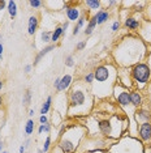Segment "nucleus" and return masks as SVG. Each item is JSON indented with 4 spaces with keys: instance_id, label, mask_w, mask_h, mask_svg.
Here are the masks:
<instances>
[{
    "instance_id": "obj_43",
    "label": "nucleus",
    "mask_w": 151,
    "mask_h": 153,
    "mask_svg": "<svg viewBox=\"0 0 151 153\" xmlns=\"http://www.w3.org/2000/svg\"><path fill=\"white\" fill-rule=\"evenodd\" d=\"M33 115H34V110L30 109V110H29V117H33Z\"/></svg>"
},
{
    "instance_id": "obj_45",
    "label": "nucleus",
    "mask_w": 151,
    "mask_h": 153,
    "mask_svg": "<svg viewBox=\"0 0 151 153\" xmlns=\"http://www.w3.org/2000/svg\"><path fill=\"white\" fill-rule=\"evenodd\" d=\"M1 149H3V143L0 141V153H1Z\"/></svg>"
},
{
    "instance_id": "obj_46",
    "label": "nucleus",
    "mask_w": 151,
    "mask_h": 153,
    "mask_svg": "<svg viewBox=\"0 0 151 153\" xmlns=\"http://www.w3.org/2000/svg\"><path fill=\"white\" fill-rule=\"evenodd\" d=\"M1 105H3V97L0 96V106H1Z\"/></svg>"
},
{
    "instance_id": "obj_48",
    "label": "nucleus",
    "mask_w": 151,
    "mask_h": 153,
    "mask_svg": "<svg viewBox=\"0 0 151 153\" xmlns=\"http://www.w3.org/2000/svg\"><path fill=\"white\" fill-rule=\"evenodd\" d=\"M3 153H9L8 151H3Z\"/></svg>"
},
{
    "instance_id": "obj_25",
    "label": "nucleus",
    "mask_w": 151,
    "mask_h": 153,
    "mask_svg": "<svg viewBox=\"0 0 151 153\" xmlns=\"http://www.w3.org/2000/svg\"><path fill=\"white\" fill-rule=\"evenodd\" d=\"M84 82H85L86 85L91 86V85H92V82H94V72H89V74L85 75V77H84Z\"/></svg>"
},
{
    "instance_id": "obj_11",
    "label": "nucleus",
    "mask_w": 151,
    "mask_h": 153,
    "mask_svg": "<svg viewBox=\"0 0 151 153\" xmlns=\"http://www.w3.org/2000/svg\"><path fill=\"white\" fill-rule=\"evenodd\" d=\"M130 103H132V106L134 107V109L142 107L143 98H142V96H141V93L138 90H132V92H130Z\"/></svg>"
},
{
    "instance_id": "obj_1",
    "label": "nucleus",
    "mask_w": 151,
    "mask_h": 153,
    "mask_svg": "<svg viewBox=\"0 0 151 153\" xmlns=\"http://www.w3.org/2000/svg\"><path fill=\"white\" fill-rule=\"evenodd\" d=\"M113 56L121 68H130L147 58L146 43L139 37L128 36L115 47Z\"/></svg>"
},
{
    "instance_id": "obj_22",
    "label": "nucleus",
    "mask_w": 151,
    "mask_h": 153,
    "mask_svg": "<svg viewBox=\"0 0 151 153\" xmlns=\"http://www.w3.org/2000/svg\"><path fill=\"white\" fill-rule=\"evenodd\" d=\"M34 130H35V126H34V120L33 119H29L26 122V124H25V134H26V136H29V135H32Z\"/></svg>"
},
{
    "instance_id": "obj_24",
    "label": "nucleus",
    "mask_w": 151,
    "mask_h": 153,
    "mask_svg": "<svg viewBox=\"0 0 151 153\" xmlns=\"http://www.w3.org/2000/svg\"><path fill=\"white\" fill-rule=\"evenodd\" d=\"M51 37H52V32H50V30H43L42 34H40L42 42H44V43L51 42Z\"/></svg>"
},
{
    "instance_id": "obj_28",
    "label": "nucleus",
    "mask_w": 151,
    "mask_h": 153,
    "mask_svg": "<svg viewBox=\"0 0 151 153\" xmlns=\"http://www.w3.org/2000/svg\"><path fill=\"white\" fill-rule=\"evenodd\" d=\"M44 4L43 1H39V0H32V1H29V5L32 7V8H39V7H42Z\"/></svg>"
},
{
    "instance_id": "obj_10",
    "label": "nucleus",
    "mask_w": 151,
    "mask_h": 153,
    "mask_svg": "<svg viewBox=\"0 0 151 153\" xmlns=\"http://www.w3.org/2000/svg\"><path fill=\"white\" fill-rule=\"evenodd\" d=\"M134 119L137 122H139V124L146 123V122H151V113L149 110L143 109V107H139L134 113Z\"/></svg>"
},
{
    "instance_id": "obj_19",
    "label": "nucleus",
    "mask_w": 151,
    "mask_h": 153,
    "mask_svg": "<svg viewBox=\"0 0 151 153\" xmlns=\"http://www.w3.org/2000/svg\"><path fill=\"white\" fill-rule=\"evenodd\" d=\"M84 4L89 8V11H97V9H102L100 8L102 3L99 1V0H86Z\"/></svg>"
},
{
    "instance_id": "obj_17",
    "label": "nucleus",
    "mask_w": 151,
    "mask_h": 153,
    "mask_svg": "<svg viewBox=\"0 0 151 153\" xmlns=\"http://www.w3.org/2000/svg\"><path fill=\"white\" fill-rule=\"evenodd\" d=\"M97 19H95V16H92L90 20H89V24H87V26H86V29H85V36H91L92 32H94V29L97 27Z\"/></svg>"
},
{
    "instance_id": "obj_30",
    "label": "nucleus",
    "mask_w": 151,
    "mask_h": 153,
    "mask_svg": "<svg viewBox=\"0 0 151 153\" xmlns=\"http://www.w3.org/2000/svg\"><path fill=\"white\" fill-rule=\"evenodd\" d=\"M86 47V41H82V42L80 43H77V46H76V50H78V51H81V50H84V48Z\"/></svg>"
},
{
    "instance_id": "obj_13",
    "label": "nucleus",
    "mask_w": 151,
    "mask_h": 153,
    "mask_svg": "<svg viewBox=\"0 0 151 153\" xmlns=\"http://www.w3.org/2000/svg\"><path fill=\"white\" fill-rule=\"evenodd\" d=\"M72 84H73V77H72V75H64L60 80V86H59L57 92H65V90H68L70 88Z\"/></svg>"
},
{
    "instance_id": "obj_34",
    "label": "nucleus",
    "mask_w": 151,
    "mask_h": 153,
    "mask_svg": "<svg viewBox=\"0 0 151 153\" xmlns=\"http://www.w3.org/2000/svg\"><path fill=\"white\" fill-rule=\"evenodd\" d=\"M7 4H8V1H4V0H0V13H1V12L5 9Z\"/></svg>"
},
{
    "instance_id": "obj_6",
    "label": "nucleus",
    "mask_w": 151,
    "mask_h": 153,
    "mask_svg": "<svg viewBox=\"0 0 151 153\" xmlns=\"http://www.w3.org/2000/svg\"><path fill=\"white\" fill-rule=\"evenodd\" d=\"M113 93H115V98L119 102V106L121 109H124L125 111H128V109H134L130 103V90L125 86H122L121 84H116L113 88Z\"/></svg>"
},
{
    "instance_id": "obj_7",
    "label": "nucleus",
    "mask_w": 151,
    "mask_h": 153,
    "mask_svg": "<svg viewBox=\"0 0 151 153\" xmlns=\"http://www.w3.org/2000/svg\"><path fill=\"white\" fill-rule=\"evenodd\" d=\"M138 37L145 43H151V21L143 20L138 29Z\"/></svg>"
},
{
    "instance_id": "obj_40",
    "label": "nucleus",
    "mask_w": 151,
    "mask_h": 153,
    "mask_svg": "<svg viewBox=\"0 0 151 153\" xmlns=\"http://www.w3.org/2000/svg\"><path fill=\"white\" fill-rule=\"evenodd\" d=\"M44 132V124H40L39 128H38V134H43Z\"/></svg>"
},
{
    "instance_id": "obj_4",
    "label": "nucleus",
    "mask_w": 151,
    "mask_h": 153,
    "mask_svg": "<svg viewBox=\"0 0 151 153\" xmlns=\"http://www.w3.org/2000/svg\"><path fill=\"white\" fill-rule=\"evenodd\" d=\"M121 118L117 115H113L109 119H102L98 120V130L99 132L106 137H120L122 132L126 128V126H121Z\"/></svg>"
},
{
    "instance_id": "obj_15",
    "label": "nucleus",
    "mask_w": 151,
    "mask_h": 153,
    "mask_svg": "<svg viewBox=\"0 0 151 153\" xmlns=\"http://www.w3.org/2000/svg\"><path fill=\"white\" fill-rule=\"evenodd\" d=\"M124 25L128 27L129 30H133V32H136V30L139 29L141 21H139V20H137L136 17H126L125 21H124Z\"/></svg>"
},
{
    "instance_id": "obj_2",
    "label": "nucleus",
    "mask_w": 151,
    "mask_h": 153,
    "mask_svg": "<svg viewBox=\"0 0 151 153\" xmlns=\"http://www.w3.org/2000/svg\"><path fill=\"white\" fill-rule=\"evenodd\" d=\"M68 102H69V107H68L69 115H87L94 103V96L91 93L90 86L86 85L84 81L73 84L68 93Z\"/></svg>"
},
{
    "instance_id": "obj_36",
    "label": "nucleus",
    "mask_w": 151,
    "mask_h": 153,
    "mask_svg": "<svg viewBox=\"0 0 151 153\" xmlns=\"http://www.w3.org/2000/svg\"><path fill=\"white\" fill-rule=\"evenodd\" d=\"M68 26H69V21H65V22L63 24V25H61V27H63V32H64V36H65V33H67Z\"/></svg>"
},
{
    "instance_id": "obj_26",
    "label": "nucleus",
    "mask_w": 151,
    "mask_h": 153,
    "mask_svg": "<svg viewBox=\"0 0 151 153\" xmlns=\"http://www.w3.org/2000/svg\"><path fill=\"white\" fill-rule=\"evenodd\" d=\"M50 147H51V136H47L46 141H44V144H43V148H42L43 153H47V152H48Z\"/></svg>"
},
{
    "instance_id": "obj_42",
    "label": "nucleus",
    "mask_w": 151,
    "mask_h": 153,
    "mask_svg": "<svg viewBox=\"0 0 151 153\" xmlns=\"http://www.w3.org/2000/svg\"><path fill=\"white\" fill-rule=\"evenodd\" d=\"M25 149H26V148H25V145L22 144L21 147H20V153H25Z\"/></svg>"
},
{
    "instance_id": "obj_33",
    "label": "nucleus",
    "mask_w": 151,
    "mask_h": 153,
    "mask_svg": "<svg viewBox=\"0 0 151 153\" xmlns=\"http://www.w3.org/2000/svg\"><path fill=\"white\" fill-rule=\"evenodd\" d=\"M60 80H61V77H57L56 80H55V82H54V88H55V90H59V86H60Z\"/></svg>"
},
{
    "instance_id": "obj_3",
    "label": "nucleus",
    "mask_w": 151,
    "mask_h": 153,
    "mask_svg": "<svg viewBox=\"0 0 151 153\" xmlns=\"http://www.w3.org/2000/svg\"><path fill=\"white\" fill-rule=\"evenodd\" d=\"M117 81V68L113 64L98 65L94 69V82L97 88L91 89L94 97L108 98L113 93V88Z\"/></svg>"
},
{
    "instance_id": "obj_41",
    "label": "nucleus",
    "mask_w": 151,
    "mask_h": 153,
    "mask_svg": "<svg viewBox=\"0 0 151 153\" xmlns=\"http://www.w3.org/2000/svg\"><path fill=\"white\" fill-rule=\"evenodd\" d=\"M3 51H4V46H3V43L0 42V59L3 56Z\"/></svg>"
},
{
    "instance_id": "obj_12",
    "label": "nucleus",
    "mask_w": 151,
    "mask_h": 153,
    "mask_svg": "<svg viewBox=\"0 0 151 153\" xmlns=\"http://www.w3.org/2000/svg\"><path fill=\"white\" fill-rule=\"evenodd\" d=\"M38 24H39V17L37 15H33L29 17V21H27V33L29 36H34L38 29Z\"/></svg>"
},
{
    "instance_id": "obj_39",
    "label": "nucleus",
    "mask_w": 151,
    "mask_h": 153,
    "mask_svg": "<svg viewBox=\"0 0 151 153\" xmlns=\"http://www.w3.org/2000/svg\"><path fill=\"white\" fill-rule=\"evenodd\" d=\"M80 27H78V26H74V29H73V36H77V34L78 33H80Z\"/></svg>"
},
{
    "instance_id": "obj_47",
    "label": "nucleus",
    "mask_w": 151,
    "mask_h": 153,
    "mask_svg": "<svg viewBox=\"0 0 151 153\" xmlns=\"http://www.w3.org/2000/svg\"><path fill=\"white\" fill-rule=\"evenodd\" d=\"M38 153H43V151H42V149H39V151H38Z\"/></svg>"
},
{
    "instance_id": "obj_18",
    "label": "nucleus",
    "mask_w": 151,
    "mask_h": 153,
    "mask_svg": "<svg viewBox=\"0 0 151 153\" xmlns=\"http://www.w3.org/2000/svg\"><path fill=\"white\" fill-rule=\"evenodd\" d=\"M51 105H52V97L48 96L46 100V102H44L42 105V107H40V115H47L48 111L51 110Z\"/></svg>"
},
{
    "instance_id": "obj_32",
    "label": "nucleus",
    "mask_w": 151,
    "mask_h": 153,
    "mask_svg": "<svg viewBox=\"0 0 151 153\" xmlns=\"http://www.w3.org/2000/svg\"><path fill=\"white\" fill-rule=\"evenodd\" d=\"M39 122H40V124H46V123H48V118H47V115H40Z\"/></svg>"
},
{
    "instance_id": "obj_5",
    "label": "nucleus",
    "mask_w": 151,
    "mask_h": 153,
    "mask_svg": "<svg viewBox=\"0 0 151 153\" xmlns=\"http://www.w3.org/2000/svg\"><path fill=\"white\" fill-rule=\"evenodd\" d=\"M130 71V77L134 85L138 89H142L150 82L151 80V71L149 68L147 63H138L133 67L129 68Z\"/></svg>"
},
{
    "instance_id": "obj_37",
    "label": "nucleus",
    "mask_w": 151,
    "mask_h": 153,
    "mask_svg": "<svg viewBox=\"0 0 151 153\" xmlns=\"http://www.w3.org/2000/svg\"><path fill=\"white\" fill-rule=\"evenodd\" d=\"M51 131V123L48 122V123L44 124V132H50Z\"/></svg>"
},
{
    "instance_id": "obj_29",
    "label": "nucleus",
    "mask_w": 151,
    "mask_h": 153,
    "mask_svg": "<svg viewBox=\"0 0 151 153\" xmlns=\"http://www.w3.org/2000/svg\"><path fill=\"white\" fill-rule=\"evenodd\" d=\"M85 21H86V19H85V16L82 15L80 19H78V21H77V24H76V26H78L80 29H82V27H84V25H85Z\"/></svg>"
},
{
    "instance_id": "obj_21",
    "label": "nucleus",
    "mask_w": 151,
    "mask_h": 153,
    "mask_svg": "<svg viewBox=\"0 0 151 153\" xmlns=\"http://www.w3.org/2000/svg\"><path fill=\"white\" fill-rule=\"evenodd\" d=\"M7 11H8L9 16L12 17V19H15L17 16V3L11 0V1H8V4H7Z\"/></svg>"
},
{
    "instance_id": "obj_31",
    "label": "nucleus",
    "mask_w": 151,
    "mask_h": 153,
    "mask_svg": "<svg viewBox=\"0 0 151 153\" xmlns=\"http://www.w3.org/2000/svg\"><path fill=\"white\" fill-rule=\"evenodd\" d=\"M119 29H120V21L119 20H116V21L112 24V32L115 33V32H117Z\"/></svg>"
},
{
    "instance_id": "obj_16",
    "label": "nucleus",
    "mask_w": 151,
    "mask_h": 153,
    "mask_svg": "<svg viewBox=\"0 0 151 153\" xmlns=\"http://www.w3.org/2000/svg\"><path fill=\"white\" fill-rule=\"evenodd\" d=\"M55 47H56V46H55V45H48V46H47V47H44L43 50H40V53L37 55L35 59H34V63H33L34 67H35V65H37L38 63H39V62H40V59H42V58L44 56V55H47V54L50 53V51H52Z\"/></svg>"
},
{
    "instance_id": "obj_8",
    "label": "nucleus",
    "mask_w": 151,
    "mask_h": 153,
    "mask_svg": "<svg viewBox=\"0 0 151 153\" xmlns=\"http://www.w3.org/2000/svg\"><path fill=\"white\" fill-rule=\"evenodd\" d=\"M64 9H65V15L68 17V21L76 22V21H78V19L81 17L80 8L76 5H72V3H65Z\"/></svg>"
},
{
    "instance_id": "obj_35",
    "label": "nucleus",
    "mask_w": 151,
    "mask_h": 153,
    "mask_svg": "<svg viewBox=\"0 0 151 153\" xmlns=\"http://www.w3.org/2000/svg\"><path fill=\"white\" fill-rule=\"evenodd\" d=\"M32 68H33V64H26L25 68H23V72H25V74H30V72H32Z\"/></svg>"
},
{
    "instance_id": "obj_14",
    "label": "nucleus",
    "mask_w": 151,
    "mask_h": 153,
    "mask_svg": "<svg viewBox=\"0 0 151 153\" xmlns=\"http://www.w3.org/2000/svg\"><path fill=\"white\" fill-rule=\"evenodd\" d=\"M95 19H97V24L98 25H103L104 22H107L109 20V12L107 9H99V11L95 13Z\"/></svg>"
},
{
    "instance_id": "obj_9",
    "label": "nucleus",
    "mask_w": 151,
    "mask_h": 153,
    "mask_svg": "<svg viewBox=\"0 0 151 153\" xmlns=\"http://www.w3.org/2000/svg\"><path fill=\"white\" fill-rule=\"evenodd\" d=\"M138 136L141 139V141H143V143L151 141V122H146V123L139 124Z\"/></svg>"
},
{
    "instance_id": "obj_44",
    "label": "nucleus",
    "mask_w": 151,
    "mask_h": 153,
    "mask_svg": "<svg viewBox=\"0 0 151 153\" xmlns=\"http://www.w3.org/2000/svg\"><path fill=\"white\" fill-rule=\"evenodd\" d=\"M3 85H4V84H3V81H1V80H0V90L3 89Z\"/></svg>"
},
{
    "instance_id": "obj_23",
    "label": "nucleus",
    "mask_w": 151,
    "mask_h": 153,
    "mask_svg": "<svg viewBox=\"0 0 151 153\" xmlns=\"http://www.w3.org/2000/svg\"><path fill=\"white\" fill-rule=\"evenodd\" d=\"M30 102H32V90L27 89L25 93H23V97H22V105L23 106H29Z\"/></svg>"
},
{
    "instance_id": "obj_38",
    "label": "nucleus",
    "mask_w": 151,
    "mask_h": 153,
    "mask_svg": "<svg viewBox=\"0 0 151 153\" xmlns=\"http://www.w3.org/2000/svg\"><path fill=\"white\" fill-rule=\"evenodd\" d=\"M147 60H149L147 65H149V68H150V71H151V51H150L149 54H147Z\"/></svg>"
},
{
    "instance_id": "obj_20",
    "label": "nucleus",
    "mask_w": 151,
    "mask_h": 153,
    "mask_svg": "<svg viewBox=\"0 0 151 153\" xmlns=\"http://www.w3.org/2000/svg\"><path fill=\"white\" fill-rule=\"evenodd\" d=\"M61 37H64L63 27H61V26H56V27H55V30L52 32V37H51V42L56 43V42L60 39Z\"/></svg>"
},
{
    "instance_id": "obj_27",
    "label": "nucleus",
    "mask_w": 151,
    "mask_h": 153,
    "mask_svg": "<svg viewBox=\"0 0 151 153\" xmlns=\"http://www.w3.org/2000/svg\"><path fill=\"white\" fill-rule=\"evenodd\" d=\"M65 65H67V67H73L74 65V56L73 55H68V56L65 58Z\"/></svg>"
}]
</instances>
